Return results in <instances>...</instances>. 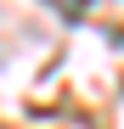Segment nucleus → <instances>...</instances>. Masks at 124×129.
<instances>
[{"label":"nucleus","instance_id":"nucleus-1","mask_svg":"<svg viewBox=\"0 0 124 129\" xmlns=\"http://www.w3.org/2000/svg\"><path fill=\"white\" fill-rule=\"evenodd\" d=\"M51 6H56V11H68V17H79V11L90 6V0H51Z\"/></svg>","mask_w":124,"mask_h":129}]
</instances>
